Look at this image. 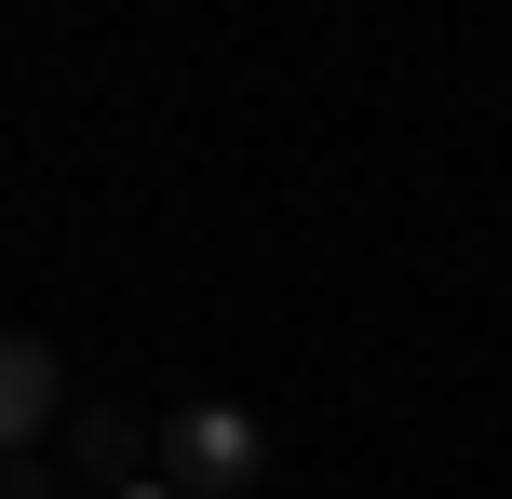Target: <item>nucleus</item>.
I'll return each mask as SVG.
<instances>
[{"label": "nucleus", "instance_id": "f257e3e1", "mask_svg": "<svg viewBox=\"0 0 512 499\" xmlns=\"http://www.w3.org/2000/svg\"><path fill=\"white\" fill-rule=\"evenodd\" d=\"M256 473H270V432H256L243 405H176V419H162V486L176 499H230Z\"/></svg>", "mask_w": 512, "mask_h": 499}, {"label": "nucleus", "instance_id": "f03ea898", "mask_svg": "<svg viewBox=\"0 0 512 499\" xmlns=\"http://www.w3.org/2000/svg\"><path fill=\"white\" fill-rule=\"evenodd\" d=\"M0 432H14V459H41L54 432H68V365H54V338L0 351Z\"/></svg>", "mask_w": 512, "mask_h": 499}, {"label": "nucleus", "instance_id": "7ed1b4c3", "mask_svg": "<svg viewBox=\"0 0 512 499\" xmlns=\"http://www.w3.org/2000/svg\"><path fill=\"white\" fill-rule=\"evenodd\" d=\"M0 499H54V473H41V459H14V486H0Z\"/></svg>", "mask_w": 512, "mask_h": 499}, {"label": "nucleus", "instance_id": "20e7f679", "mask_svg": "<svg viewBox=\"0 0 512 499\" xmlns=\"http://www.w3.org/2000/svg\"><path fill=\"white\" fill-rule=\"evenodd\" d=\"M122 499H176V486H162V473H149V486H122Z\"/></svg>", "mask_w": 512, "mask_h": 499}]
</instances>
